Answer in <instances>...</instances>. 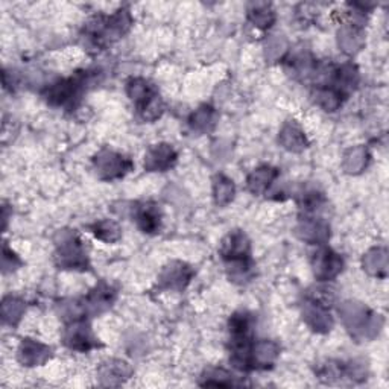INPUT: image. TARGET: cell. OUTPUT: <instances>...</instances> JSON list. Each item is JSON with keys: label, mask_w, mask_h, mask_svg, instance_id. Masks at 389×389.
I'll return each mask as SVG.
<instances>
[{"label": "cell", "mask_w": 389, "mask_h": 389, "mask_svg": "<svg viewBox=\"0 0 389 389\" xmlns=\"http://www.w3.org/2000/svg\"><path fill=\"white\" fill-rule=\"evenodd\" d=\"M58 265L63 268L77 269L82 268L87 269V254L82 248V242L74 233H64L61 236V242L58 243V252H57Z\"/></svg>", "instance_id": "obj_1"}, {"label": "cell", "mask_w": 389, "mask_h": 389, "mask_svg": "<svg viewBox=\"0 0 389 389\" xmlns=\"http://www.w3.org/2000/svg\"><path fill=\"white\" fill-rule=\"evenodd\" d=\"M82 87H84V77L78 74L77 78L61 79L55 82V84H52L48 88L44 97H46L50 106L55 107L73 106L74 101L79 99V96L82 93Z\"/></svg>", "instance_id": "obj_2"}, {"label": "cell", "mask_w": 389, "mask_h": 389, "mask_svg": "<svg viewBox=\"0 0 389 389\" xmlns=\"http://www.w3.org/2000/svg\"><path fill=\"white\" fill-rule=\"evenodd\" d=\"M63 338L67 347L77 351H88L99 346L92 332V327L81 318L70 321V324L64 328Z\"/></svg>", "instance_id": "obj_3"}, {"label": "cell", "mask_w": 389, "mask_h": 389, "mask_svg": "<svg viewBox=\"0 0 389 389\" xmlns=\"http://www.w3.org/2000/svg\"><path fill=\"white\" fill-rule=\"evenodd\" d=\"M96 169L99 175L106 179H114L123 177L131 169V161L123 155L103 149L94 159Z\"/></svg>", "instance_id": "obj_4"}, {"label": "cell", "mask_w": 389, "mask_h": 389, "mask_svg": "<svg viewBox=\"0 0 389 389\" xmlns=\"http://www.w3.org/2000/svg\"><path fill=\"white\" fill-rule=\"evenodd\" d=\"M312 265L319 280H332L342 271L343 261L339 254L333 252L330 248H319L313 254Z\"/></svg>", "instance_id": "obj_5"}, {"label": "cell", "mask_w": 389, "mask_h": 389, "mask_svg": "<svg viewBox=\"0 0 389 389\" xmlns=\"http://www.w3.org/2000/svg\"><path fill=\"white\" fill-rule=\"evenodd\" d=\"M250 241L242 231H233L226 239H223L221 246L222 257L227 261L235 260H250Z\"/></svg>", "instance_id": "obj_6"}, {"label": "cell", "mask_w": 389, "mask_h": 389, "mask_svg": "<svg viewBox=\"0 0 389 389\" xmlns=\"http://www.w3.org/2000/svg\"><path fill=\"white\" fill-rule=\"evenodd\" d=\"M134 219H136L137 227L148 235L157 233L161 227L160 208L154 203H143L134 207Z\"/></svg>", "instance_id": "obj_7"}, {"label": "cell", "mask_w": 389, "mask_h": 389, "mask_svg": "<svg viewBox=\"0 0 389 389\" xmlns=\"http://www.w3.org/2000/svg\"><path fill=\"white\" fill-rule=\"evenodd\" d=\"M116 300V290L107 283H99L90 292L86 301V312L102 313L111 308V304Z\"/></svg>", "instance_id": "obj_8"}, {"label": "cell", "mask_w": 389, "mask_h": 389, "mask_svg": "<svg viewBox=\"0 0 389 389\" xmlns=\"http://www.w3.org/2000/svg\"><path fill=\"white\" fill-rule=\"evenodd\" d=\"M177 161V152L169 145H157L148 152L145 168L149 170H166Z\"/></svg>", "instance_id": "obj_9"}, {"label": "cell", "mask_w": 389, "mask_h": 389, "mask_svg": "<svg viewBox=\"0 0 389 389\" xmlns=\"http://www.w3.org/2000/svg\"><path fill=\"white\" fill-rule=\"evenodd\" d=\"M192 271L183 263H172L164 269L161 281L166 288L170 289H184L186 284L190 281Z\"/></svg>", "instance_id": "obj_10"}, {"label": "cell", "mask_w": 389, "mask_h": 389, "mask_svg": "<svg viewBox=\"0 0 389 389\" xmlns=\"http://www.w3.org/2000/svg\"><path fill=\"white\" fill-rule=\"evenodd\" d=\"M304 315H306V319H308V323L318 332L330 330L333 326V319L330 317V313L327 312V308H324V306H321L318 303L309 301V304L306 306Z\"/></svg>", "instance_id": "obj_11"}, {"label": "cell", "mask_w": 389, "mask_h": 389, "mask_svg": "<svg viewBox=\"0 0 389 389\" xmlns=\"http://www.w3.org/2000/svg\"><path fill=\"white\" fill-rule=\"evenodd\" d=\"M279 356V347L275 346L274 342L263 341L257 343V346H252L251 351V365L252 368H268V366H272L275 357Z\"/></svg>", "instance_id": "obj_12"}, {"label": "cell", "mask_w": 389, "mask_h": 389, "mask_svg": "<svg viewBox=\"0 0 389 389\" xmlns=\"http://www.w3.org/2000/svg\"><path fill=\"white\" fill-rule=\"evenodd\" d=\"M277 177H279V170L271 166L259 168L248 177V189L256 194L263 193L275 181Z\"/></svg>", "instance_id": "obj_13"}, {"label": "cell", "mask_w": 389, "mask_h": 389, "mask_svg": "<svg viewBox=\"0 0 389 389\" xmlns=\"http://www.w3.org/2000/svg\"><path fill=\"white\" fill-rule=\"evenodd\" d=\"M48 353H50V348L41 346L39 342L23 339L20 347V361L28 366H34L46 361V357L49 356Z\"/></svg>", "instance_id": "obj_14"}, {"label": "cell", "mask_w": 389, "mask_h": 389, "mask_svg": "<svg viewBox=\"0 0 389 389\" xmlns=\"http://www.w3.org/2000/svg\"><path fill=\"white\" fill-rule=\"evenodd\" d=\"M126 88H128V96L131 97V101L136 102L137 107H140L141 103H145L146 101L151 99L152 96L157 94L154 87L143 78L131 79Z\"/></svg>", "instance_id": "obj_15"}, {"label": "cell", "mask_w": 389, "mask_h": 389, "mask_svg": "<svg viewBox=\"0 0 389 389\" xmlns=\"http://www.w3.org/2000/svg\"><path fill=\"white\" fill-rule=\"evenodd\" d=\"M248 17L252 21L254 26L266 29L274 23L275 14L271 10V5L268 3H251Z\"/></svg>", "instance_id": "obj_16"}, {"label": "cell", "mask_w": 389, "mask_h": 389, "mask_svg": "<svg viewBox=\"0 0 389 389\" xmlns=\"http://www.w3.org/2000/svg\"><path fill=\"white\" fill-rule=\"evenodd\" d=\"M90 230H92L94 237L99 239V241L108 242V243H113L119 241V237H121V228H119V226L114 221H110V219L94 222L93 226H90Z\"/></svg>", "instance_id": "obj_17"}, {"label": "cell", "mask_w": 389, "mask_h": 389, "mask_svg": "<svg viewBox=\"0 0 389 389\" xmlns=\"http://www.w3.org/2000/svg\"><path fill=\"white\" fill-rule=\"evenodd\" d=\"M361 32H359L357 25L348 23V26L342 28V31L339 32V46H342V49L346 52H350L353 54L355 50H359L361 48Z\"/></svg>", "instance_id": "obj_18"}, {"label": "cell", "mask_w": 389, "mask_h": 389, "mask_svg": "<svg viewBox=\"0 0 389 389\" xmlns=\"http://www.w3.org/2000/svg\"><path fill=\"white\" fill-rule=\"evenodd\" d=\"M342 94L333 87H321L317 92V99L326 111H335L342 103Z\"/></svg>", "instance_id": "obj_19"}, {"label": "cell", "mask_w": 389, "mask_h": 389, "mask_svg": "<svg viewBox=\"0 0 389 389\" xmlns=\"http://www.w3.org/2000/svg\"><path fill=\"white\" fill-rule=\"evenodd\" d=\"M101 374H102V377H108L110 385H113L114 379H119V380L128 379L131 370H130L128 363H125L122 361H108L107 363L102 365Z\"/></svg>", "instance_id": "obj_20"}, {"label": "cell", "mask_w": 389, "mask_h": 389, "mask_svg": "<svg viewBox=\"0 0 389 389\" xmlns=\"http://www.w3.org/2000/svg\"><path fill=\"white\" fill-rule=\"evenodd\" d=\"M215 198L216 203L223 206L228 204L231 199L235 197V184L233 181H230L228 178L223 175H218L215 178Z\"/></svg>", "instance_id": "obj_21"}, {"label": "cell", "mask_w": 389, "mask_h": 389, "mask_svg": "<svg viewBox=\"0 0 389 389\" xmlns=\"http://www.w3.org/2000/svg\"><path fill=\"white\" fill-rule=\"evenodd\" d=\"M281 141L284 148L290 149V151H298V149L306 148L304 134L294 125L284 126V130L281 132Z\"/></svg>", "instance_id": "obj_22"}, {"label": "cell", "mask_w": 389, "mask_h": 389, "mask_svg": "<svg viewBox=\"0 0 389 389\" xmlns=\"http://www.w3.org/2000/svg\"><path fill=\"white\" fill-rule=\"evenodd\" d=\"M215 123V111L210 107L199 108L190 119V125L193 130L207 131Z\"/></svg>", "instance_id": "obj_23"}, {"label": "cell", "mask_w": 389, "mask_h": 389, "mask_svg": "<svg viewBox=\"0 0 389 389\" xmlns=\"http://www.w3.org/2000/svg\"><path fill=\"white\" fill-rule=\"evenodd\" d=\"M203 385L206 386H231L235 385L233 376L223 370H208L204 374Z\"/></svg>", "instance_id": "obj_24"}, {"label": "cell", "mask_w": 389, "mask_h": 389, "mask_svg": "<svg viewBox=\"0 0 389 389\" xmlns=\"http://www.w3.org/2000/svg\"><path fill=\"white\" fill-rule=\"evenodd\" d=\"M366 257H370V259H372V261L371 260H366V261H363V265H366V269H370L371 268H376V266H379L377 269H386V256H385V252L383 254H380V250H374L372 252H370L368 256Z\"/></svg>", "instance_id": "obj_25"}]
</instances>
